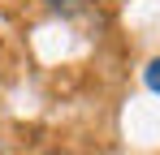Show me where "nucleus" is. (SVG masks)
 <instances>
[{
    "mask_svg": "<svg viewBox=\"0 0 160 155\" xmlns=\"http://www.w3.org/2000/svg\"><path fill=\"white\" fill-rule=\"evenodd\" d=\"M143 82H147V91H152V95H160V56H152V60H147Z\"/></svg>",
    "mask_w": 160,
    "mask_h": 155,
    "instance_id": "nucleus-1",
    "label": "nucleus"
},
{
    "mask_svg": "<svg viewBox=\"0 0 160 155\" xmlns=\"http://www.w3.org/2000/svg\"><path fill=\"white\" fill-rule=\"evenodd\" d=\"M48 155H74V151H61V147H56V151H48Z\"/></svg>",
    "mask_w": 160,
    "mask_h": 155,
    "instance_id": "nucleus-3",
    "label": "nucleus"
},
{
    "mask_svg": "<svg viewBox=\"0 0 160 155\" xmlns=\"http://www.w3.org/2000/svg\"><path fill=\"white\" fill-rule=\"evenodd\" d=\"M39 4H52V9H61V4H82V0H39Z\"/></svg>",
    "mask_w": 160,
    "mask_h": 155,
    "instance_id": "nucleus-2",
    "label": "nucleus"
}]
</instances>
